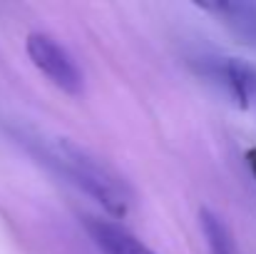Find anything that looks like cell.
I'll return each instance as SVG.
<instances>
[{
    "mask_svg": "<svg viewBox=\"0 0 256 254\" xmlns=\"http://www.w3.org/2000/svg\"><path fill=\"white\" fill-rule=\"evenodd\" d=\"M28 142L45 165H50L58 174H62L68 182H72L78 189L90 194L97 204H102V209L107 214H112V217L127 214L132 192H130L127 182L120 174H114L104 162H100L87 150L78 147L70 140H62V137L35 135V137H28Z\"/></svg>",
    "mask_w": 256,
    "mask_h": 254,
    "instance_id": "1",
    "label": "cell"
},
{
    "mask_svg": "<svg viewBox=\"0 0 256 254\" xmlns=\"http://www.w3.org/2000/svg\"><path fill=\"white\" fill-rule=\"evenodd\" d=\"M25 50H28L32 65L52 85H58L62 92L78 95L82 90L85 80H82L78 63L55 38H50L45 33H30L25 40Z\"/></svg>",
    "mask_w": 256,
    "mask_h": 254,
    "instance_id": "2",
    "label": "cell"
},
{
    "mask_svg": "<svg viewBox=\"0 0 256 254\" xmlns=\"http://www.w3.org/2000/svg\"><path fill=\"white\" fill-rule=\"evenodd\" d=\"M87 229H90L92 239L97 242V247L104 254H157L152 252L142 239H137L130 229H124L117 222L90 217L87 219Z\"/></svg>",
    "mask_w": 256,
    "mask_h": 254,
    "instance_id": "3",
    "label": "cell"
},
{
    "mask_svg": "<svg viewBox=\"0 0 256 254\" xmlns=\"http://www.w3.org/2000/svg\"><path fill=\"white\" fill-rule=\"evenodd\" d=\"M214 78L244 107L256 97V70L244 60H236V58L216 60L214 63Z\"/></svg>",
    "mask_w": 256,
    "mask_h": 254,
    "instance_id": "4",
    "label": "cell"
},
{
    "mask_svg": "<svg viewBox=\"0 0 256 254\" xmlns=\"http://www.w3.org/2000/svg\"><path fill=\"white\" fill-rule=\"evenodd\" d=\"M206 13H214L236 38L256 45V5L252 3H212L202 5Z\"/></svg>",
    "mask_w": 256,
    "mask_h": 254,
    "instance_id": "5",
    "label": "cell"
},
{
    "mask_svg": "<svg viewBox=\"0 0 256 254\" xmlns=\"http://www.w3.org/2000/svg\"><path fill=\"white\" fill-rule=\"evenodd\" d=\"M199 219H202V232L206 237L209 252L212 254H236V242L232 237V229L226 227V222L219 214H214L212 209H202Z\"/></svg>",
    "mask_w": 256,
    "mask_h": 254,
    "instance_id": "6",
    "label": "cell"
},
{
    "mask_svg": "<svg viewBox=\"0 0 256 254\" xmlns=\"http://www.w3.org/2000/svg\"><path fill=\"white\" fill-rule=\"evenodd\" d=\"M249 162H252V167H254V174H256V152H254V155H249Z\"/></svg>",
    "mask_w": 256,
    "mask_h": 254,
    "instance_id": "7",
    "label": "cell"
}]
</instances>
